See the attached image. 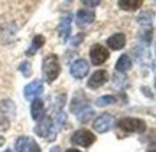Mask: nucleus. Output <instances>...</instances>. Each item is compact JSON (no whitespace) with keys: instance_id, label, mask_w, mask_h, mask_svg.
I'll return each instance as SVG.
<instances>
[{"instance_id":"obj_12","label":"nucleus","mask_w":156,"mask_h":152,"mask_svg":"<svg viewBox=\"0 0 156 152\" xmlns=\"http://www.w3.org/2000/svg\"><path fill=\"white\" fill-rule=\"evenodd\" d=\"M126 45V35L119 32V34H114L113 36H110L107 39V46H110L112 49L114 51H120L124 48Z\"/></svg>"},{"instance_id":"obj_10","label":"nucleus","mask_w":156,"mask_h":152,"mask_svg":"<svg viewBox=\"0 0 156 152\" xmlns=\"http://www.w3.org/2000/svg\"><path fill=\"white\" fill-rule=\"evenodd\" d=\"M107 80H108V74L106 71H103V70H98V71H95L90 77L87 85H88V89H91V90H95V89H100L101 85L106 84Z\"/></svg>"},{"instance_id":"obj_17","label":"nucleus","mask_w":156,"mask_h":152,"mask_svg":"<svg viewBox=\"0 0 156 152\" xmlns=\"http://www.w3.org/2000/svg\"><path fill=\"white\" fill-rule=\"evenodd\" d=\"M143 0H119V7L126 12L137 10L139 7H142Z\"/></svg>"},{"instance_id":"obj_24","label":"nucleus","mask_w":156,"mask_h":152,"mask_svg":"<svg viewBox=\"0 0 156 152\" xmlns=\"http://www.w3.org/2000/svg\"><path fill=\"white\" fill-rule=\"evenodd\" d=\"M10 126V120L5 114H0V132H6Z\"/></svg>"},{"instance_id":"obj_8","label":"nucleus","mask_w":156,"mask_h":152,"mask_svg":"<svg viewBox=\"0 0 156 152\" xmlns=\"http://www.w3.org/2000/svg\"><path fill=\"white\" fill-rule=\"evenodd\" d=\"M88 70H90L88 62L85 61V60H77V61L71 65L69 73H71V75H73L74 78L81 80V78H84V77L88 74Z\"/></svg>"},{"instance_id":"obj_6","label":"nucleus","mask_w":156,"mask_h":152,"mask_svg":"<svg viewBox=\"0 0 156 152\" xmlns=\"http://www.w3.org/2000/svg\"><path fill=\"white\" fill-rule=\"evenodd\" d=\"M108 56H110L108 51L103 45H100V44L93 45L91 49H90V58H91V64L93 65H101V64H104L108 60Z\"/></svg>"},{"instance_id":"obj_2","label":"nucleus","mask_w":156,"mask_h":152,"mask_svg":"<svg viewBox=\"0 0 156 152\" xmlns=\"http://www.w3.org/2000/svg\"><path fill=\"white\" fill-rule=\"evenodd\" d=\"M35 133L41 138H45L48 142H54L58 135V129L52 125V119L49 116H42L35 126Z\"/></svg>"},{"instance_id":"obj_11","label":"nucleus","mask_w":156,"mask_h":152,"mask_svg":"<svg viewBox=\"0 0 156 152\" xmlns=\"http://www.w3.org/2000/svg\"><path fill=\"white\" fill-rule=\"evenodd\" d=\"M71 20H73V17L71 15L68 13L65 16L61 17V20H59V25H58V34L61 36L64 41H67L69 38V34H71Z\"/></svg>"},{"instance_id":"obj_25","label":"nucleus","mask_w":156,"mask_h":152,"mask_svg":"<svg viewBox=\"0 0 156 152\" xmlns=\"http://www.w3.org/2000/svg\"><path fill=\"white\" fill-rule=\"evenodd\" d=\"M83 2L84 6H87V7H95V6H98L101 3V0H81Z\"/></svg>"},{"instance_id":"obj_29","label":"nucleus","mask_w":156,"mask_h":152,"mask_svg":"<svg viewBox=\"0 0 156 152\" xmlns=\"http://www.w3.org/2000/svg\"><path fill=\"white\" fill-rule=\"evenodd\" d=\"M3 143H5V138H3V136H0V147H2Z\"/></svg>"},{"instance_id":"obj_23","label":"nucleus","mask_w":156,"mask_h":152,"mask_svg":"<svg viewBox=\"0 0 156 152\" xmlns=\"http://www.w3.org/2000/svg\"><path fill=\"white\" fill-rule=\"evenodd\" d=\"M19 70H20V73H22L23 77H30V74H32V65H30L29 61H23L22 64L19 65Z\"/></svg>"},{"instance_id":"obj_19","label":"nucleus","mask_w":156,"mask_h":152,"mask_svg":"<svg viewBox=\"0 0 156 152\" xmlns=\"http://www.w3.org/2000/svg\"><path fill=\"white\" fill-rule=\"evenodd\" d=\"M84 106H85V97H84L83 91H80V96L77 94L71 101V112L78 113Z\"/></svg>"},{"instance_id":"obj_9","label":"nucleus","mask_w":156,"mask_h":152,"mask_svg":"<svg viewBox=\"0 0 156 152\" xmlns=\"http://www.w3.org/2000/svg\"><path fill=\"white\" fill-rule=\"evenodd\" d=\"M15 35H16V26L13 23H7L5 26L0 28V44L3 45H9L15 41Z\"/></svg>"},{"instance_id":"obj_33","label":"nucleus","mask_w":156,"mask_h":152,"mask_svg":"<svg viewBox=\"0 0 156 152\" xmlns=\"http://www.w3.org/2000/svg\"><path fill=\"white\" fill-rule=\"evenodd\" d=\"M68 2H71V0H68Z\"/></svg>"},{"instance_id":"obj_14","label":"nucleus","mask_w":156,"mask_h":152,"mask_svg":"<svg viewBox=\"0 0 156 152\" xmlns=\"http://www.w3.org/2000/svg\"><path fill=\"white\" fill-rule=\"evenodd\" d=\"M45 114V104L42 100L35 99L32 100V106H30V116L34 120H39Z\"/></svg>"},{"instance_id":"obj_28","label":"nucleus","mask_w":156,"mask_h":152,"mask_svg":"<svg viewBox=\"0 0 156 152\" xmlns=\"http://www.w3.org/2000/svg\"><path fill=\"white\" fill-rule=\"evenodd\" d=\"M49 152H59V148H58V147L51 148V151H49Z\"/></svg>"},{"instance_id":"obj_20","label":"nucleus","mask_w":156,"mask_h":152,"mask_svg":"<svg viewBox=\"0 0 156 152\" xmlns=\"http://www.w3.org/2000/svg\"><path fill=\"white\" fill-rule=\"evenodd\" d=\"M77 114H78V116H77L78 120H80L81 123H87L90 119H91V116L94 114V110H93L90 106H84L83 109L77 113Z\"/></svg>"},{"instance_id":"obj_30","label":"nucleus","mask_w":156,"mask_h":152,"mask_svg":"<svg viewBox=\"0 0 156 152\" xmlns=\"http://www.w3.org/2000/svg\"><path fill=\"white\" fill-rule=\"evenodd\" d=\"M65 152H81V151H78V149H74L73 148V149H68V151H65Z\"/></svg>"},{"instance_id":"obj_21","label":"nucleus","mask_w":156,"mask_h":152,"mask_svg":"<svg viewBox=\"0 0 156 152\" xmlns=\"http://www.w3.org/2000/svg\"><path fill=\"white\" fill-rule=\"evenodd\" d=\"M29 142H30V138L28 136H19L16 141V151L17 152H28V148H29Z\"/></svg>"},{"instance_id":"obj_18","label":"nucleus","mask_w":156,"mask_h":152,"mask_svg":"<svg viewBox=\"0 0 156 152\" xmlns=\"http://www.w3.org/2000/svg\"><path fill=\"white\" fill-rule=\"evenodd\" d=\"M130 68H132V60H130L129 55L124 54V55H122L119 58V61H117V64H116L117 73H126Z\"/></svg>"},{"instance_id":"obj_7","label":"nucleus","mask_w":156,"mask_h":152,"mask_svg":"<svg viewBox=\"0 0 156 152\" xmlns=\"http://www.w3.org/2000/svg\"><path fill=\"white\" fill-rule=\"evenodd\" d=\"M44 93V83L41 80H35L32 83H29L25 90H23V94H25V99L26 100H35L38 96H41Z\"/></svg>"},{"instance_id":"obj_13","label":"nucleus","mask_w":156,"mask_h":152,"mask_svg":"<svg viewBox=\"0 0 156 152\" xmlns=\"http://www.w3.org/2000/svg\"><path fill=\"white\" fill-rule=\"evenodd\" d=\"M75 19H77V25L80 28H85L95 19V15L93 10H78Z\"/></svg>"},{"instance_id":"obj_16","label":"nucleus","mask_w":156,"mask_h":152,"mask_svg":"<svg viewBox=\"0 0 156 152\" xmlns=\"http://www.w3.org/2000/svg\"><path fill=\"white\" fill-rule=\"evenodd\" d=\"M44 45H45V38L44 36H42V35H35L34 39H32V44H30V46H29V49L26 51V55L28 56L35 55V54H36V52H38Z\"/></svg>"},{"instance_id":"obj_26","label":"nucleus","mask_w":156,"mask_h":152,"mask_svg":"<svg viewBox=\"0 0 156 152\" xmlns=\"http://www.w3.org/2000/svg\"><path fill=\"white\" fill-rule=\"evenodd\" d=\"M28 152H41V148H39V145H38V143H36V142H35V141H32V139H30V142H29Z\"/></svg>"},{"instance_id":"obj_3","label":"nucleus","mask_w":156,"mask_h":152,"mask_svg":"<svg viewBox=\"0 0 156 152\" xmlns=\"http://www.w3.org/2000/svg\"><path fill=\"white\" fill-rule=\"evenodd\" d=\"M117 126L124 132H129V133H143L146 130V122L136 118L122 119V120H119Z\"/></svg>"},{"instance_id":"obj_15","label":"nucleus","mask_w":156,"mask_h":152,"mask_svg":"<svg viewBox=\"0 0 156 152\" xmlns=\"http://www.w3.org/2000/svg\"><path fill=\"white\" fill-rule=\"evenodd\" d=\"M0 112L2 114H5L6 118H13L16 114V107H15V103L10 100V99H5L0 103Z\"/></svg>"},{"instance_id":"obj_5","label":"nucleus","mask_w":156,"mask_h":152,"mask_svg":"<svg viewBox=\"0 0 156 152\" xmlns=\"http://www.w3.org/2000/svg\"><path fill=\"white\" fill-rule=\"evenodd\" d=\"M113 126H114V118H113L110 113H103V114H100V116L94 120V125H93L94 130L98 132V133H106V132H108V130L112 129Z\"/></svg>"},{"instance_id":"obj_22","label":"nucleus","mask_w":156,"mask_h":152,"mask_svg":"<svg viewBox=\"0 0 156 152\" xmlns=\"http://www.w3.org/2000/svg\"><path fill=\"white\" fill-rule=\"evenodd\" d=\"M114 103H116V97H114V96H110V94H107V96L98 97V99L95 100V106L106 107V106H110V104H114Z\"/></svg>"},{"instance_id":"obj_31","label":"nucleus","mask_w":156,"mask_h":152,"mask_svg":"<svg viewBox=\"0 0 156 152\" xmlns=\"http://www.w3.org/2000/svg\"><path fill=\"white\" fill-rule=\"evenodd\" d=\"M147 152H155V145L152 143V147H151V151H147Z\"/></svg>"},{"instance_id":"obj_27","label":"nucleus","mask_w":156,"mask_h":152,"mask_svg":"<svg viewBox=\"0 0 156 152\" xmlns=\"http://www.w3.org/2000/svg\"><path fill=\"white\" fill-rule=\"evenodd\" d=\"M83 41H84V35L83 34H78L77 36H75V38L71 41V44H73V46H77L78 44H81Z\"/></svg>"},{"instance_id":"obj_1","label":"nucleus","mask_w":156,"mask_h":152,"mask_svg":"<svg viewBox=\"0 0 156 152\" xmlns=\"http://www.w3.org/2000/svg\"><path fill=\"white\" fill-rule=\"evenodd\" d=\"M42 73H44L45 81L46 83H54L58 75L61 73V64H59V60L55 54H49L44 58V62H42Z\"/></svg>"},{"instance_id":"obj_4","label":"nucleus","mask_w":156,"mask_h":152,"mask_svg":"<svg viewBox=\"0 0 156 152\" xmlns=\"http://www.w3.org/2000/svg\"><path fill=\"white\" fill-rule=\"evenodd\" d=\"M71 142L77 147H83V148H88L91 147L95 142V135L91 130L87 129H80L77 132H74L71 136Z\"/></svg>"},{"instance_id":"obj_32","label":"nucleus","mask_w":156,"mask_h":152,"mask_svg":"<svg viewBox=\"0 0 156 152\" xmlns=\"http://www.w3.org/2000/svg\"><path fill=\"white\" fill-rule=\"evenodd\" d=\"M5 152H13V151H12V149H7V151H5Z\"/></svg>"}]
</instances>
